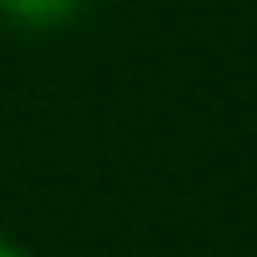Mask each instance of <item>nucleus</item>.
<instances>
[{"label":"nucleus","mask_w":257,"mask_h":257,"mask_svg":"<svg viewBox=\"0 0 257 257\" xmlns=\"http://www.w3.org/2000/svg\"><path fill=\"white\" fill-rule=\"evenodd\" d=\"M81 11H86V0H0V21L16 31H31V36L66 31Z\"/></svg>","instance_id":"nucleus-1"},{"label":"nucleus","mask_w":257,"mask_h":257,"mask_svg":"<svg viewBox=\"0 0 257 257\" xmlns=\"http://www.w3.org/2000/svg\"><path fill=\"white\" fill-rule=\"evenodd\" d=\"M0 257H36L26 242H16V237H6V232H0Z\"/></svg>","instance_id":"nucleus-2"}]
</instances>
